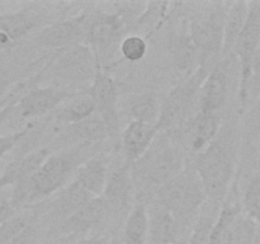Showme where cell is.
I'll return each mask as SVG.
<instances>
[{
	"label": "cell",
	"mask_w": 260,
	"mask_h": 244,
	"mask_svg": "<svg viewBox=\"0 0 260 244\" xmlns=\"http://www.w3.org/2000/svg\"><path fill=\"white\" fill-rule=\"evenodd\" d=\"M93 144L73 145L60 152H52L25 185L13 188L10 203L17 211L42 202L60 192L83 163L90 159Z\"/></svg>",
	"instance_id": "1"
},
{
	"label": "cell",
	"mask_w": 260,
	"mask_h": 244,
	"mask_svg": "<svg viewBox=\"0 0 260 244\" xmlns=\"http://www.w3.org/2000/svg\"><path fill=\"white\" fill-rule=\"evenodd\" d=\"M239 145L236 121L225 122L215 140L196 154L193 168L197 172L207 201L221 203L228 195L235 172Z\"/></svg>",
	"instance_id": "2"
},
{
	"label": "cell",
	"mask_w": 260,
	"mask_h": 244,
	"mask_svg": "<svg viewBox=\"0 0 260 244\" xmlns=\"http://www.w3.org/2000/svg\"><path fill=\"white\" fill-rule=\"evenodd\" d=\"M98 69L93 51L85 43H79L55 51L40 79L50 80L47 86L80 94L90 88Z\"/></svg>",
	"instance_id": "3"
},
{
	"label": "cell",
	"mask_w": 260,
	"mask_h": 244,
	"mask_svg": "<svg viewBox=\"0 0 260 244\" xmlns=\"http://www.w3.org/2000/svg\"><path fill=\"white\" fill-rule=\"evenodd\" d=\"M185 168L184 152L170 132H159L144 157L131 164L134 183L155 191Z\"/></svg>",
	"instance_id": "4"
},
{
	"label": "cell",
	"mask_w": 260,
	"mask_h": 244,
	"mask_svg": "<svg viewBox=\"0 0 260 244\" xmlns=\"http://www.w3.org/2000/svg\"><path fill=\"white\" fill-rule=\"evenodd\" d=\"M155 201L177 218L184 230L192 228L203 205L207 202L205 188L194 168L187 167L155 191Z\"/></svg>",
	"instance_id": "5"
},
{
	"label": "cell",
	"mask_w": 260,
	"mask_h": 244,
	"mask_svg": "<svg viewBox=\"0 0 260 244\" xmlns=\"http://www.w3.org/2000/svg\"><path fill=\"white\" fill-rule=\"evenodd\" d=\"M230 3H212L190 18L189 33L200 55L198 69L210 73L222 58L223 29Z\"/></svg>",
	"instance_id": "6"
},
{
	"label": "cell",
	"mask_w": 260,
	"mask_h": 244,
	"mask_svg": "<svg viewBox=\"0 0 260 244\" xmlns=\"http://www.w3.org/2000/svg\"><path fill=\"white\" fill-rule=\"evenodd\" d=\"M206 76L207 73L198 69L169 92L161 102V111L156 124L160 132L174 131L188 121L194 104L198 103L201 86Z\"/></svg>",
	"instance_id": "7"
},
{
	"label": "cell",
	"mask_w": 260,
	"mask_h": 244,
	"mask_svg": "<svg viewBox=\"0 0 260 244\" xmlns=\"http://www.w3.org/2000/svg\"><path fill=\"white\" fill-rule=\"evenodd\" d=\"M124 27L126 20L121 12L95 13L89 17L84 43L93 51L101 69L119 50L124 38Z\"/></svg>",
	"instance_id": "8"
},
{
	"label": "cell",
	"mask_w": 260,
	"mask_h": 244,
	"mask_svg": "<svg viewBox=\"0 0 260 244\" xmlns=\"http://www.w3.org/2000/svg\"><path fill=\"white\" fill-rule=\"evenodd\" d=\"M260 45V2H249V13L245 25L234 47L233 55L240 69V83L238 97L240 111L244 112L249 104V83L255 53Z\"/></svg>",
	"instance_id": "9"
},
{
	"label": "cell",
	"mask_w": 260,
	"mask_h": 244,
	"mask_svg": "<svg viewBox=\"0 0 260 244\" xmlns=\"http://www.w3.org/2000/svg\"><path fill=\"white\" fill-rule=\"evenodd\" d=\"M259 226L236 203H225L216 219L211 244H256Z\"/></svg>",
	"instance_id": "10"
},
{
	"label": "cell",
	"mask_w": 260,
	"mask_h": 244,
	"mask_svg": "<svg viewBox=\"0 0 260 244\" xmlns=\"http://www.w3.org/2000/svg\"><path fill=\"white\" fill-rule=\"evenodd\" d=\"M239 69L238 60L234 55L223 57L215 65L203 80L198 99V111L220 113L230 96L234 70ZM240 70V69H239Z\"/></svg>",
	"instance_id": "11"
},
{
	"label": "cell",
	"mask_w": 260,
	"mask_h": 244,
	"mask_svg": "<svg viewBox=\"0 0 260 244\" xmlns=\"http://www.w3.org/2000/svg\"><path fill=\"white\" fill-rule=\"evenodd\" d=\"M89 17L90 14L83 13L68 19L56 20L38 30L35 36V42L40 47L51 48L55 51L84 43Z\"/></svg>",
	"instance_id": "12"
},
{
	"label": "cell",
	"mask_w": 260,
	"mask_h": 244,
	"mask_svg": "<svg viewBox=\"0 0 260 244\" xmlns=\"http://www.w3.org/2000/svg\"><path fill=\"white\" fill-rule=\"evenodd\" d=\"M86 93L95 103L96 114L107 125L111 136L116 135L119 129L118 88L116 81L99 68Z\"/></svg>",
	"instance_id": "13"
},
{
	"label": "cell",
	"mask_w": 260,
	"mask_h": 244,
	"mask_svg": "<svg viewBox=\"0 0 260 244\" xmlns=\"http://www.w3.org/2000/svg\"><path fill=\"white\" fill-rule=\"evenodd\" d=\"M132 192H134V177L131 164L128 162L119 163L108 173L106 188L102 195L109 214H124L131 211Z\"/></svg>",
	"instance_id": "14"
},
{
	"label": "cell",
	"mask_w": 260,
	"mask_h": 244,
	"mask_svg": "<svg viewBox=\"0 0 260 244\" xmlns=\"http://www.w3.org/2000/svg\"><path fill=\"white\" fill-rule=\"evenodd\" d=\"M42 214H45L43 202L15 212L0 226V244H32L37 238Z\"/></svg>",
	"instance_id": "15"
},
{
	"label": "cell",
	"mask_w": 260,
	"mask_h": 244,
	"mask_svg": "<svg viewBox=\"0 0 260 244\" xmlns=\"http://www.w3.org/2000/svg\"><path fill=\"white\" fill-rule=\"evenodd\" d=\"M78 94L55 88V86H37L22 94L17 109L22 118L41 117L60 108L65 102Z\"/></svg>",
	"instance_id": "16"
},
{
	"label": "cell",
	"mask_w": 260,
	"mask_h": 244,
	"mask_svg": "<svg viewBox=\"0 0 260 244\" xmlns=\"http://www.w3.org/2000/svg\"><path fill=\"white\" fill-rule=\"evenodd\" d=\"M108 215L106 202L102 197H94L84 207L56 226V235H71L80 239L101 226Z\"/></svg>",
	"instance_id": "17"
},
{
	"label": "cell",
	"mask_w": 260,
	"mask_h": 244,
	"mask_svg": "<svg viewBox=\"0 0 260 244\" xmlns=\"http://www.w3.org/2000/svg\"><path fill=\"white\" fill-rule=\"evenodd\" d=\"M91 198L94 197L85 188L81 187L75 180H71L60 192H57L47 206H45V214H47L48 219L55 221L58 226L76 211L84 207Z\"/></svg>",
	"instance_id": "18"
},
{
	"label": "cell",
	"mask_w": 260,
	"mask_h": 244,
	"mask_svg": "<svg viewBox=\"0 0 260 244\" xmlns=\"http://www.w3.org/2000/svg\"><path fill=\"white\" fill-rule=\"evenodd\" d=\"M149 212V244H173L180 241L185 233L183 226L169 210L154 201Z\"/></svg>",
	"instance_id": "19"
},
{
	"label": "cell",
	"mask_w": 260,
	"mask_h": 244,
	"mask_svg": "<svg viewBox=\"0 0 260 244\" xmlns=\"http://www.w3.org/2000/svg\"><path fill=\"white\" fill-rule=\"evenodd\" d=\"M156 125L131 121L122 131V150L126 162L129 164L137 162L150 149L159 135Z\"/></svg>",
	"instance_id": "20"
},
{
	"label": "cell",
	"mask_w": 260,
	"mask_h": 244,
	"mask_svg": "<svg viewBox=\"0 0 260 244\" xmlns=\"http://www.w3.org/2000/svg\"><path fill=\"white\" fill-rule=\"evenodd\" d=\"M51 154L52 152L48 147H41L36 151L15 159L0 175V190L8 186L15 188L25 185Z\"/></svg>",
	"instance_id": "21"
},
{
	"label": "cell",
	"mask_w": 260,
	"mask_h": 244,
	"mask_svg": "<svg viewBox=\"0 0 260 244\" xmlns=\"http://www.w3.org/2000/svg\"><path fill=\"white\" fill-rule=\"evenodd\" d=\"M222 127L220 113L196 112L194 116L188 122L187 136L190 149L198 154L208 146L220 134Z\"/></svg>",
	"instance_id": "22"
},
{
	"label": "cell",
	"mask_w": 260,
	"mask_h": 244,
	"mask_svg": "<svg viewBox=\"0 0 260 244\" xmlns=\"http://www.w3.org/2000/svg\"><path fill=\"white\" fill-rule=\"evenodd\" d=\"M63 140L79 144H99L111 136L107 125L98 114H93L84 121L63 126Z\"/></svg>",
	"instance_id": "23"
},
{
	"label": "cell",
	"mask_w": 260,
	"mask_h": 244,
	"mask_svg": "<svg viewBox=\"0 0 260 244\" xmlns=\"http://www.w3.org/2000/svg\"><path fill=\"white\" fill-rule=\"evenodd\" d=\"M170 55L175 68L180 73L185 74V78L190 76L198 70L200 66V55L198 50L190 37L189 29L187 32L177 33L170 40Z\"/></svg>",
	"instance_id": "24"
},
{
	"label": "cell",
	"mask_w": 260,
	"mask_h": 244,
	"mask_svg": "<svg viewBox=\"0 0 260 244\" xmlns=\"http://www.w3.org/2000/svg\"><path fill=\"white\" fill-rule=\"evenodd\" d=\"M45 23V17L33 9H23L0 15V27L14 43L36 28L42 27Z\"/></svg>",
	"instance_id": "25"
},
{
	"label": "cell",
	"mask_w": 260,
	"mask_h": 244,
	"mask_svg": "<svg viewBox=\"0 0 260 244\" xmlns=\"http://www.w3.org/2000/svg\"><path fill=\"white\" fill-rule=\"evenodd\" d=\"M108 168L101 157H91L78 168L73 180L85 188L93 197H102L108 179Z\"/></svg>",
	"instance_id": "26"
},
{
	"label": "cell",
	"mask_w": 260,
	"mask_h": 244,
	"mask_svg": "<svg viewBox=\"0 0 260 244\" xmlns=\"http://www.w3.org/2000/svg\"><path fill=\"white\" fill-rule=\"evenodd\" d=\"M249 13V2H233L229 4L223 29L222 58L233 55L234 47L245 25Z\"/></svg>",
	"instance_id": "27"
},
{
	"label": "cell",
	"mask_w": 260,
	"mask_h": 244,
	"mask_svg": "<svg viewBox=\"0 0 260 244\" xmlns=\"http://www.w3.org/2000/svg\"><path fill=\"white\" fill-rule=\"evenodd\" d=\"M96 113L95 103L88 93H80L74 98L69 99L66 103L55 112V119L62 126L78 124L89 118Z\"/></svg>",
	"instance_id": "28"
},
{
	"label": "cell",
	"mask_w": 260,
	"mask_h": 244,
	"mask_svg": "<svg viewBox=\"0 0 260 244\" xmlns=\"http://www.w3.org/2000/svg\"><path fill=\"white\" fill-rule=\"evenodd\" d=\"M123 244H149V212L144 202H137L127 215Z\"/></svg>",
	"instance_id": "29"
},
{
	"label": "cell",
	"mask_w": 260,
	"mask_h": 244,
	"mask_svg": "<svg viewBox=\"0 0 260 244\" xmlns=\"http://www.w3.org/2000/svg\"><path fill=\"white\" fill-rule=\"evenodd\" d=\"M161 102L155 92H144L131 98L128 104V113L132 121L142 124L156 125L159 121Z\"/></svg>",
	"instance_id": "30"
},
{
	"label": "cell",
	"mask_w": 260,
	"mask_h": 244,
	"mask_svg": "<svg viewBox=\"0 0 260 244\" xmlns=\"http://www.w3.org/2000/svg\"><path fill=\"white\" fill-rule=\"evenodd\" d=\"M218 206L220 203L211 202V201H207L203 205L200 215L197 216L194 224L190 228L188 244H211L213 226L221 210Z\"/></svg>",
	"instance_id": "31"
},
{
	"label": "cell",
	"mask_w": 260,
	"mask_h": 244,
	"mask_svg": "<svg viewBox=\"0 0 260 244\" xmlns=\"http://www.w3.org/2000/svg\"><path fill=\"white\" fill-rule=\"evenodd\" d=\"M170 5L173 4L168 2L146 3L141 14L135 19V25L139 29H144L146 36H150L167 19Z\"/></svg>",
	"instance_id": "32"
},
{
	"label": "cell",
	"mask_w": 260,
	"mask_h": 244,
	"mask_svg": "<svg viewBox=\"0 0 260 244\" xmlns=\"http://www.w3.org/2000/svg\"><path fill=\"white\" fill-rule=\"evenodd\" d=\"M244 212L260 226V170L251 177L243 197Z\"/></svg>",
	"instance_id": "33"
},
{
	"label": "cell",
	"mask_w": 260,
	"mask_h": 244,
	"mask_svg": "<svg viewBox=\"0 0 260 244\" xmlns=\"http://www.w3.org/2000/svg\"><path fill=\"white\" fill-rule=\"evenodd\" d=\"M146 40L140 35L127 36L122 40L121 46H119V52L127 61H131V63H137V61L142 60L144 56L146 55Z\"/></svg>",
	"instance_id": "34"
},
{
	"label": "cell",
	"mask_w": 260,
	"mask_h": 244,
	"mask_svg": "<svg viewBox=\"0 0 260 244\" xmlns=\"http://www.w3.org/2000/svg\"><path fill=\"white\" fill-rule=\"evenodd\" d=\"M244 139L248 144L260 142V96L251 103V108L244 125Z\"/></svg>",
	"instance_id": "35"
},
{
	"label": "cell",
	"mask_w": 260,
	"mask_h": 244,
	"mask_svg": "<svg viewBox=\"0 0 260 244\" xmlns=\"http://www.w3.org/2000/svg\"><path fill=\"white\" fill-rule=\"evenodd\" d=\"M260 96V45L255 53L251 68V78L249 83V103H253Z\"/></svg>",
	"instance_id": "36"
},
{
	"label": "cell",
	"mask_w": 260,
	"mask_h": 244,
	"mask_svg": "<svg viewBox=\"0 0 260 244\" xmlns=\"http://www.w3.org/2000/svg\"><path fill=\"white\" fill-rule=\"evenodd\" d=\"M33 125H28L27 127H24L23 130L20 131H15L13 134L9 135H5V136H0V158L4 157L8 151L13 149L28 132L30 131Z\"/></svg>",
	"instance_id": "37"
},
{
	"label": "cell",
	"mask_w": 260,
	"mask_h": 244,
	"mask_svg": "<svg viewBox=\"0 0 260 244\" xmlns=\"http://www.w3.org/2000/svg\"><path fill=\"white\" fill-rule=\"evenodd\" d=\"M20 92H22V86H18V88L15 89V90H13V93L9 96V102L0 108V126H2V125L9 118L10 114L17 109V104L20 99Z\"/></svg>",
	"instance_id": "38"
},
{
	"label": "cell",
	"mask_w": 260,
	"mask_h": 244,
	"mask_svg": "<svg viewBox=\"0 0 260 244\" xmlns=\"http://www.w3.org/2000/svg\"><path fill=\"white\" fill-rule=\"evenodd\" d=\"M17 212L14 207L10 203V200H0V226L5 223L7 220H9L14 214Z\"/></svg>",
	"instance_id": "39"
},
{
	"label": "cell",
	"mask_w": 260,
	"mask_h": 244,
	"mask_svg": "<svg viewBox=\"0 0 260 244\" xmlns=\"http://www.w3.org/2000/svg\"><path fill=\"white\" fill-rule=\"evenodd\" d=\"M79 239L71 235H63V236H52L51 239L46 240L42 244H75Z\"/></svg>",
	"instance_id": "40"
},
{
	"label": "cell",
	"mask_w": 260,
	"mask_h": 244,
	"mask_svg": "<svg viewBox=\"0 0 260 244\" xmlns=\"http://www.w3.org/2000/svg\"><path fill=\"white\" fill-rule=\"evenodd\" d=\"M75 244H108V240L101 235H88L79 239Z\"/></svg>",
	"instance_id": "41"
},
{
	"label": "cell",
	"mask_w": 260,
	"mask_h": 244,
	"mask_svg": "<svg viewBox=\"0 0 260 244\" xmlns=\"http://www.w3.org/2000/svg\"><path fill=\"white\" fill-rule=\"evenodd\" d=\"M9 83H10L9 78H8V76L5 75L4 73H2V71H0V97H2V94L4 93L5 90H7ZM8 102H9V101H8ZM8 102H7V103H8ZM7 103H0V108H2L3 106H5Z\"/></svg>",
	"instance_id": "42"
},
{
	"label": "cell",
	"mask_w": 260,
	"mask_h": 244,
	"mask_svg": "<svg viewBox=\"0 0 260 244\" xmlns=\"http://www.w3.org/2000/svg\"><path fill=\"white\" fill-rule=\"evenodd\" d=\"M173 244H184V243H182V241H177V243H173Z\"/></svg>",
	"instance_id": "43"
},
{
	"label": "cell",
	"mask_w": 260,
	"mask_h": 244,
	"mask_svg": "<svg viewBox=\"0 0 260 244\" xmlns=\"http://www.w3.org/2000/svg\"><path fill=\"white\" fill-rule=\"evenodd\" d=\"M259 159H260V142H259Z\"/></svg>",
	"instance_id": "44"
}]
</instances>
